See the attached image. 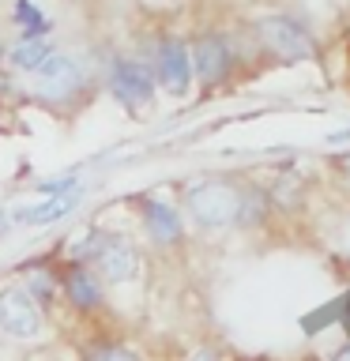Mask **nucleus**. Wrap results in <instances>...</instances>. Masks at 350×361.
<instances>
[{"instance_id": "obj_1", "label": "nucleus", "mask_w": 350, "mask_h": 361, "mask_svg": "<svg viewBox=\"0 0 350 361\" xmlns=\"http://www.w3.org/2000/svg\"><path fill=\"white\" fill-rule=\"evenodd\" d=\"M241 200H245V177H200L181 192V207H185L188 222L203 233L237 230Z\"/></svg>"}, {"instance_id": "obj_5", "label": "nucleus", "mask_w": 350, "mask_h": 361, "mask_svg": "<svg viewBox=\"0 0 350 361\" xmlns=\"http://www.w3.org/2000/svg\"><path fill=\"white\" fill-rule=\"evenodd\" d=\"M253 38L264 53H271L282 64H301L316 56L313 30L294 16H260L253 23Z\"/></svg>"}, {"instance_id": "obj_7", "label": "nucleus", "mask_w": 350, "mask_h": 361, "mask_svg": "<svg viewBox=\"0 0 350 361\" xmlns=\"http://www.w3.org/2000/svg\"><path fill=\"white\" fill-rule=\"evenodd\" d=\"M188 53H192V79L200 83V90L211 94V90L230 83L237 68V49L222 30H200L188 42Z\"/></svg>"}, {"instance_id": "obj_16", "label": "nucleus", "mask_w": 350, "mask_h": 361, "mask_svg": "<svg viewBox=\"0 0 350 361\" xmlns=\"http://www.w3.org/2000/svg\"><path fill=\"white\" fill-rule=\"evenodd\" d=\"M34 192H38L42 200H49V196H72V192H79V173H61V177L38 180Z\"/></svg>"}, {"instance_id": "obj_12", "label": "nucleus", "mask_w": 350, "mask_h": 361, "mask_svg": "<svg viewBox=\"0 0 350 361\" xmlns=\"http://www.w3.org/2000/svg\"><path fill=\"white\" fill-rule=\"evenodd\" d=\"M79 207V192H72V196H49L42 203H27V207H16L11 211V222H23V226H53L68 219Z\"/></svg>"}, {"instance_id": "obj_13", "label": "nucleus", "mask_w": 350, "mask_h": 361, "mask_svg": "<svg viewBox=\"0 0 350 361\" xmlns=\"http://www.w3.org/2000/svg\"><path fill=\"white\" fill-rule=\"evenodd\" d=\"M19 271H23V279H27L23 290H27L42 309H49L56 301V293H61V275H56V267H49L45 259H30V264L19 267Z\"/></svg>"}, {"instance_id": "obj_4", "label": "nucleus", "mask_w": 350, "mask_h": 361, "mask_svg": "<svg viewBox=\"0 0 350 361\" xmlns=\"http://www.w3.org/2000/svg\"><path fill=\"white\" fill-rule=\"evenodd\" d=\"M102 87H106L113 94V102H117L121 109H128L132 117H140L143 109H151L155 94H158L151 64H147V56H135V53L106 56V64H102Z\"/></svg>"}, {"instance_id": "obj_14", "label": "nucleus", "mask_w": 350, "mask_h": 361, "mask_svg": "<svg viewBox=\"0 0 350 361\" xmlns=\"http://www.w3.org/2000/svg\"><path fill=\"white\" fill-rule=\"evenodd\" d=\"M8 16H11V27H16V38H49L53 34V19L34 0H11Z\"/></svg>"}, {"instance_id": "obj_6", "label": "nucleus", "mask_w": 350, "mask_h": 361, "mask_svg": "<svg viewBox=\"0 0 350 361\" xmlns=\"http://www.w3.org/2000/svg\"><path fill=\"white\" fill-rule=\"evenodd\" d=\"M147 64L155 72V83L162 94L169 98H188L192 90V53H188V42L181 34H158L151 42V53H147Z\"/></svg>"}, {"instance_id": "obj_11", "label": "nucleus", "mask_w": 350, "mask_h": 361, "mask_svg": "<svg viewBox=\"0 0 350 361\" xmlns=\"http://www.w3.org/2000/svg\"><path fill=\"white\" fill-rule=\"evenodd\" d=\"M53 53H56V42L53 38H11V45L4 49V61H8L11 72L34 75Z\"/></svg>"}, {"instance_id": "obj_20", "label": "nucleus", "mask_w": 350, "mask_h": 361, "mask_svg": "<svg viewBox=\"0 0 350 361\" xmlns=\"http://www.w3.org/2000/svg\"><path fill=\"white\" fill-rule=\"evenodd\" d=\"M332 361H350V343H343V346H339L335 354H332Z\"/></svg>"}, {"instance_id": "obj_21", "label": "nucleus", "mask_w": 350, "mask_h": 361, "mask_svg": "<svg viewBox=\"0 0 350 361\" xmlns=\"http://www.w3.org/2000/svg\"><path fill=\"white\" fill-rule=\"evenodd\" d=\"M4 230H11V214L0 207V233H4Z\"/></svg>"}, {"instance_id": "obj_8", "label": "nucleus", "mask_w": 350, "mask_h": 361, "mask_svg": "<svg viewBox=\"0 0 350 361\" xmlns=\"http://www.w3.org/2000/svg\"><path fill=\"white\" fill-rule=\"evenodd\" d=\"M56 275H61V293H64V301L72 305L79 316H95V312L106 309V282H102L87 264H79V259H68V264L56 267Z\"/></svg>"}, {"instance_id": "obj_19", "label": "nucleus", "mask_w": 350, "mask_h": 361, "mask_svg": "<svg viewBox=\"0 0 350 361\" xmlns=\"http://www.w3.org/2000/svg\"><path fill=\"white\" fill-rule=\"evenodd\" d=\"M327 143H350V124H346V128H339V132L327 135Z\"/></svg>"}, {"instance_id": "obj_2", "label": "nucleus", "mask_w": 350, "mask_h": 361, "mask_svg": "<svg viewBox=\"0 0 350 361\" xmlns=\"http://www.w3.org/2000/svg\"><path fill=\"white\" fill-rule=\"evenodd\" d=\"M95 90V72L79 53L56 49L38 72L30 75V94L53 109H72Z\"/></svg>"}, {"instance_id": "obj_18", "label": "nucleus", "mask_w": 350, "mask_h": 361, "mask_svg": "<svg viewBox=\"0 0 350 361\" xmlns=\"http://www.w3.org/2000/svg\"><path fill=\"white\" fill-rule=\"evenodd\" d=\"M335 169L343 173L346 180H350V151H343V154H335Z\"/></svg>"}, {"instance_id": "obj_9", "label": "nucleus", "mask_w": 350, "mask_h": 361, "mask_svg": "<svg viewBox=\"0 0 350 361\" xmlns=\"http://www.w3.org/2000/svg\"><path fill=\"white\" fill-rule=\"evenodd\" d=\"M45 327V309L23 286H0V331L11 338H34Z\"/></svg>"}, {"instance_id": "obj_3", "label": "nucleus", "mask_w": 350, "mask_h": 361, "mask_svg": "<svg viewBox=\"0 0 350 361\" xmlns=\"http://www.w3.org/2000/svg\"><path fill=\"white\" fill-rule=\"evenodd\" d=\"M72 259L87 264L106 286L132 282L140 275V248L121 230H87V237L72 248Z\"/></svg>"}, {"instance_id": "obj_10", "label": "nucleus", "mask_w": 350, "mask_h": 361, "mask_svg": "<svg viewBox=\"0 0 350 361\" xmlns=\"http://www.w3.org/2000/svg\"><path fill=\"white\" fill-rule=\"evenodd\" d=\"M135 211H140V226L155 248H181L185 245V219H181V211L174 203H166L158 196H143Z\"/></svg>"}, {"instance_id": "obj_15", "label": "nucleus", "mask_w": 350, "mask_h": 361, "mask_svg": "<svg viewBox=\"0 0 350 361\" xmlns=\"http://www.w3.org/2000/svg\"><path fill=\"white\" fill-rule=\"evenodd\" d=\"M83 361H140V354L121 338H95L83 346Z\"/></svg>"}, {"instance_id": "obj_17", "label": "nucleus", "mask_w": 350, "mask_h": 361, "mask_svg": "<svg viewBox=\"0 0 350 361\" xmlns=\"http://www.w3.org/2000/svg\"><path fill=\"white\" fill-rule=\"evenodd\" d=\"M185 361H222V354H219L215 346H196Z\"/></svg>"}]
</instances>
